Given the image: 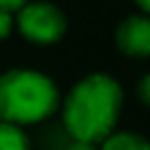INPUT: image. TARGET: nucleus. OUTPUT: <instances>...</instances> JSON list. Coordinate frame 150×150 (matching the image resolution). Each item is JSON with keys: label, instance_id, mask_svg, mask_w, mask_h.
<instances>
[{"label": "nucleus", "instance_id": "obj_1", "mask_svg": "<svg viewBox=\"0 0 150 150\" xmlns=\"http://www.w3.org/2000/svg\"><path fill=\"white\" fill-rule=\"evenodd\" d=\"M122 87L105 73H91L73 84L63 101V127L73 141L101 145L122 112Z\"/></svg>", "mask_w": 150, "mask_h": 150}, {"label": "nucleus", "instance_id": "obj_11", "mask_svg": "<svg viewBox=\"0 0 150 150\" xmlns=\"http://www.w3.org/2000/svg\"><path fill=\"white\" fill-rule=\"evenodd\" d=\"M134 2L143 9V14H148V16H150V0H134Z\"/></svg>", "mask_w": 150, "mask_h": 150}, {"label": "nucleus", "instance_id": "obj_6", "mask_svg": "<svg viewBox=\"0 0 150 150\" xmlns=\"http://www.w3.org/2000/svg\"><path fill=\"white\" fill-rule=\"evenodd\" d=\"M0 150H30L23 129L9 122H0Z\"/></svg>", "mask_w": 150, "mask_h": 150}, {"label": "nucleus", "instance_id": "obj_9", "mask_svg": "<svg viewBox=\"0 0 150 150\" xmlns=\"http://www.w3.org/2000/svg\"><path fill=\"white\" fill-rule=\"evenodd\" d=\"M30 0H0V9L2 12H9V14H16L23 5H28Z\"/></svg>", "mask_w": 150, "mask_h": 150}, {"label": "nucleus", "instance_id": "obj_8", "mask_svg": "<svg viewBox=\"0 0 150 150\" xmlns=\"http://www.w3.org/2000/svg\"><path fill=\"white\" fill-rule=\"evenodd\" d=\"M136 91H138V98L150 108V73H145L141 80H138V87H136Z\"/></svg>", "mask_w": 150, "mask_h": 150}, {"label": "nucleus", "instance_id": "obj_2", "mask_svg": "<svg viewBox=\"0 0 150 150\" xmlns=\"http://www.w3.org/2000/svg\"><path fill=\"white\" fill-rule=\"evenodd\" d=\"M59 108V89L52 77L28 68L0 75V122L16 127L38 124Z\"/></svg>", "mask_w": 150, "mask_h": 150}, {"label": "nucleus", "instance_id": "obj_7", "mask_svg": "<svg viewBox=\"0 0 150 150\" xmlns=\"http://www.w3.org/2000/svg\"><path fill=\"white\" fill-rule=\"evenodd\" d=\"M14 30V14L9 12H2L0 9V40L9 38V33Z\"/></svg>", "mask_w": 150, "mask_h": 150}, {"label": "nucleus", "instance_id": "obj_3", "mask_svg": "<svg viewBox=\"0 0 150 150\" xmlns=\"http://www.w3.org/2000/svg\"><path fill=\"white\" fill-rule=\"evenodd\" d=\"M14 26L21 33V38H26L33 45H54L68 30L66 14L54 2L45 0L23 5L14 16Z\"/></svg>", "mask_w": 150, "mask_h": 150}, {"label": "nucleus", "instance_id": "obj_4", "mask_svg": "<svg viewBox=\"0 0 150 150\" xmlns=\"http://www.w3.org/2000/svg\"><path fill=\"white\" fill-rule=\"evenodd\" d=\"M115 45L127 56H134V59L150 56V16L131 14L124 21H120L115 30Z\"/></svg>", "mask_w": 150, "mask_h": 150}, {"label": "nucleus", "instance_id": "obj_5", "mask_svg": "<svg viewBox=\"0 0 150 150\" xmlns=\"http://www.w3.org/2000/svg\"><path fill=\"white\" fill-rule=\"evenodd\" d=\"M98 150H150V141L134 131H112Z\"/></svg>", "mask_w": 150, "mask_h": 150}, {"label": "nucleus", "instance_id": "obj_10", "mask_svg": "<svg viewBox=\"0 0 150 150\" xmlns=\"http://www.w3.org/2000/svg\"><path fill=\"white\" fill-rule=\"evenodd\" d=\"M66 150H98V145L94 143H80V141H70V145Z\"/></svg>", "mask_w": 150, "mask_h": 150}]
</instances>
